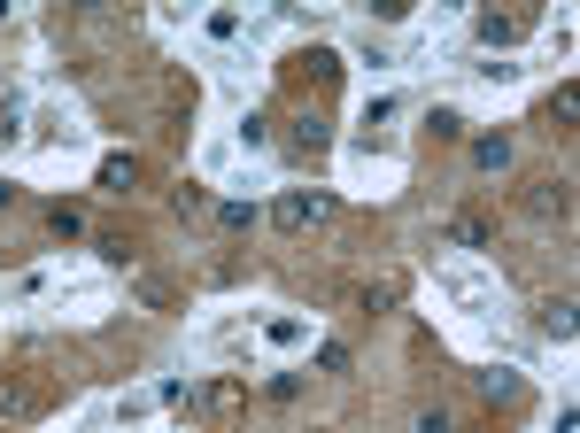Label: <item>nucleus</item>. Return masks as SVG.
<instances>
[{
  "instance_id": "f257e3e1",
  "label": "nucleus",
  "mask_w": 580,
  "mask_h": 433,
  "mask_svg": "<svg viewBox=\"0 0 580 433\" xmlns=\"http://www.w3.org/2000/svg\"><path fill=\"white\" fill-rule=\"evenodd\" d=\"M271 217H279V232H310V225H325V217H333V194H302V186H287Z\"/></svg>"
},
{
  "instance_id": "f03ea898",
  "label": "nucleus",
  "mask_w": 580,
  "mask_h": 433,
  "mask_svg": "<svg viewBox=\"0 0 580 433\" xmlns=\"http://www.w3.org/2000/svg\"><path fill=\"white\" fill-rule=\"evenodd\" d=\"M434 287L449 294V302H457L464 318H480V310H488V279H480V271H441Z\"/></svg>"
},
{
  "instance_id": "7ed1b4c3",
  "label": "nucleus",
  "mask_w": 580,
  "mask_h": 433,
  "mask_svg": "<svg viewBox=\"0 0 580 433\" xmlns=\"http://www.w3.org/2000/svg\"><path fill=\"white\" fill-rule=\"evenodd\" d=\"M263 348H310V318H294V310H279V318H263Z\"/></svg>"
},
{
  "instance_id": "20e7f679",
  "label": "nucleus",
  "mask_w": 580,
  "mask_h": 433,
  "mask_svg": "<svg viewBox=\"0 0 580 433\" xmlns=\"http://www.w3.org/2000/svg\"><path fill=\"white\" fill-rule=\"evenodd\" d=\"M24 140H31V124H24V93L8 86V93H0V147H24Z\"/></svg>"
},
{
  "instance_id": "39448f33",
  "label": "nucleus",
  "mask_w": 580,
  "mask_h": 433,
  "mask_svg": "<svg viewBox=\"0 0 580 433\" xmlns=\"http://www.w3.org/2000/svg\"><path fill=\"white\" fill-rule=\"evenodd\" d=\"M93 186H101V194H132V186H140V163H132V155H101V178H93Z\"/></svg>"
},
{
  "instance_id": "423d86ee",
  "label": "nucleus",
  "mask_w": 580,
  "mask_h": 433,
  "mask_svg": "<svg viewBox=\"0 0 580 433\" xmlns=\"http://www.w3.org/2000/svg\"><path fill=\"white\" fill-rule=\"evenodd\" d=\"M472 39H480V47H511V39H519V16L488 8V16H472Z\"/></svg>"
},
{
  "instance_id": "0eeeda50",
  "label": "nucleus",
  "mask_w": 580,
  "mask_h": 433,
  "mask_svg": "<svg viewBox=\"0 0 580 433\" xmlns=\"http://www.w3.org/2000/svg\"><path fill=\"white\" fill-rule=\"evenodd\" d=\"M395 116H403V93H372V101H364V116H356V124H364V140H372L379 124H395Z\"/></svg>"
},
{
  "instance_id": "6e6552de",
  "label": "nucleus",
  "mask_w": 580,
  "mask_h": 433,
  "mask_svg": "<svg viewBox=\"0 0 580 433\" xmlns=\"http://www.w3.org/2000/svg\"><path fill=\"white\" fill-rule=\"evenodd\" d=\"M31 140H39V147H70V140H78V124H70V109H39V132H31Z\"/></svg>"
},
{
  "instance_id": "1a4fd4ad",
  "label": "nucleus",
  "mask_w": 580,
  "mask_h": 433,
  "mask_svg": "<svg viewBox=\"0 0 580 433\" xmlns=\"http://www.w3.org/2000/svg\"><path fill=\"white\" fill-rule=\"evenodd\" d=\"M472 163H480V171H503V163H511V132H488V140H472Z\"/></svg>"
},
{
  "instance_id": "9d476101",
  "label": "nucleus",
  "mask_w": 580,
  "mask_h": 433,
  "mask_svg": "<svg viewBox=\"0 0 580 433\" xmlns=\"http://www.w3.org/2000/svg\"><path fill=\"white\" fill-rule=\"evenodd\" d=\"M109 418H116L124 433H132V426H147V418H155V395H124V403H116Z\"/></svg>"
},
{
  "instance_id": "9b49d317",
  "label": "nucleus",
  "mask_w": 580,
  "mask_h": 433,
  "mask_svg": "<svg viewBox=\"0 0 580 433\" xmlns=\"http://www.w3.org/2000/svg\"><path fill=\"white\" fill-rule=\"evenodd\" d=\"M294 147H302V155H325V147H333V132H325L318 116H302V124H294Z\"/></svg>"
},
{
  "instance_id": "f8f14e48",
  "label": "nucleus",
  "mask_w": 580,
  "mask_h": 433,
  "mask_svg": "<svg viewBox=\"0 0 580 433\" xmlns=\"http://www.w3.org/2000/svg\"><path fill=\"white\" fill-rule=\"evenodd\" d=\"M542 333L550 341H573V302H542Z\"/></svg>"
},
{
  "instance_id": "ddd939ff",
  "label": "nucleus",
  "mask_w": 580,
  "mask_h": 433,
  "mask_svg": "<svg viewBox=\"0 0 580 433\" xmlns=\"http://www.w3.org/2000/svg\"><path fill=\"white\" fill-rule=\"evenodd\" d=\"M426 124H434V140H457V132H464V109H449V101H434V109H426Z\"/></svg>"
},
{
  "instance_id": "4468645a",
  "label": "nucleus",
  "mask_w": 580,
  "mask_h": 433,
  "mask_svg": "<svg viewBox=\"0 0 580 433\" xmlns=\"http://www.w3.org/2000/svg\"><path fill=\"white\" fill-rule=\"evenodd\" d=\"M217 217H225V232H256V202H240V194L217 202Z\"/></svg>"
},
{
  "instance_id": "2eb2a0df",
  "label": "nucleus",
  "mask_w": 580,
  "mask_h": 433,
  "mask_svg": "<svg viewBox=\"0 0 580 433\" xmlns=\"http://www.w3.org/2000/svg\"><path fill=\"white\" fill-rule=\"evenodd\" d=\"M232 140H240V147H248V155H256V147L271 140V124H263L256 109H248V116H240V124H232Z\"/></svg>"
},
{
  "instance_id": "dca6fc26",
  "label": "nucleus",
  "mask_w": 580,
  "mask_h": 433,
  "mask_svg": "<svg viewBox=\"0 0 580 433\" xmlns=\"http://www.w3.org/2000/svg\"><path fill=\"white\" fill-rule=\"evenodd\" d=\"M356 62H364V70H387V62H395V47H387V39H372V31H364V39H356Z\"/></svg>"
},
{
  "instance_id": "f3484780",
  "label": "nucleus",
  "mask_w": 580,
  "mask_h": 433,
  "mask_svg": "<svg viewBox=\"0 0 580 433\" xmlns=\"http://www.w3.org/2000/svg\"><path fill=\"white\" fill-rule=\"evenodd\" d=\"M302 70L325 86V78H341V55H333V47H310V55H302Z\"/></svg>"
},
{
  "instance_id": "a211bd4d",
  "label": "nucleus",
  "mask_w": 580,
  "mask_h": 433,
  "mask_svg": "<svg viewBox=\"0 0 580 433\" xmlns=\"http://www.w3.org/2000/svg\"><path fill=\"white\" fill-rule=\"evenodd\" d=\"M449 232H457V248H472V256L488 248V225H480V217H457V225H449Z\"/></svg>"
},
{
  "instance_id": "6ab92c4d",
  "label": "nucleus",
  "mask_w": 580,
  "mask_h": 433,
  "mask_svg": "<svg viewBox=\"0 0 580 433\" xmlns=\"http://www.w3.org/2000/svg\"><path fill=\"white\" fill-rule=\"evenodd\" d=\"M480 387H488V403H511L519 395V372H480Z\"/></svg>"
},
{
  "instance_id": "aec40b11",
  "label": "nucleus",
  "mask_w": 580,
  "mask_h": 433,
  "mask_svg": "<svg viewBox=\"0 0 580 433\" xmlns=\"http://www.w3.org/2000/svg\"><path fill=\"white\" fill-rule=\"evenodd\" d=\"M240 24H248V16H232V8H217V16H202V31H209V39H240Z\"/></svg>"
},
{
  "instance_id": "412c9836",
  "label": "nucleus",
  "mask_w": 580,
  "mask_h": 433,
  "mask_svg": "<svg viewBox=\"0 0 580 433\" xmlns=\"http://www.w3.org/2000/svg\"><path fill=\"white\" fill-rule=\"evenodd\" d=\"M0 418H31V387H0Z\"/></svg>"
}]
</instances>
